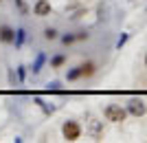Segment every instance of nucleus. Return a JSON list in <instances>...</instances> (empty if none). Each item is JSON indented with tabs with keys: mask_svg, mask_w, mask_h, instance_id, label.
<instances>
[{
	"mask_svg": "<svg viewBox=\"0 0 147 143\" xmlns=\"http://www.w3.org/2000/svg\"><path fill=\"white\" fill-rule=\"evenodd\" d=\"M103 117L108 119V121H112V123H121V121L127 119V110H125L121 104H110V106H105Z\"/></svg>",
	"mask_w": 147,
	"mask_h": 143,
	"instance_id": "nucleus-1",
	"label": "nucleus"
},
{
	"mask_svg": "<svg viewBox=\"0 0 147 143\" xmlns=\"http://www.w3.org/2000/svg\"><path fill=\"white\" fill-rule=\"evenodd\" d=\"M61 134H64L66 141H77V139L81 137V125L77 123V121H73V119H68V121H64V125H61Z\"/></svg>",
	"mask_w": 147,
	"mask_h": 143,
	"instance_id": "nucleus-2",
	"label": "nucleus"
},
{
	"mask_svg": "<svg viewBox=\"0 0 147 143\" xmlns=\"http://www.w3.org/2000/svg\"><path fill=\"white\" fill-rule=\"evenodd\" d=\"M127 115H132V117H143L147 112V106L143 104L141 99H132V101H127Z\"/></svg>",
	"mask_w": 147,
	"mask_h": 143,
	"instance_id": "nucleus-3",
	"label": "nucleus"
},
{
	"mask_svg": "<svg viewBox=\"0 0 147 143\" xmlns=\"http://www.w3.org/2000/svg\"><path fill=\"white\" fill-rule=\"evenodd\" d=\"M33 16H37V18L51 16V2L49 0H35V5H33Z\"/></svg>",
	"mask_w": 147,
	"mask_h": 143,
	"instance_id": "nucleus-4",
	"label": "nucleus"
},
{
	"mask_svg": "<svg viewBox=\"0 0 147 143\" xmlns=\"http://www.w3.org/2000/svg\"><path fill=\"white\" fill-rule=\"evenodd\" d=\"M16 40V29H11L9 24H2L0 26V42L2 44H13Z\"/></svg>",
	"mask_w": 147,
	"mask_h": 143,
	"instance_id": "nucleus-5",
	"label": "nucleus"
},
{
	"mask_svg": "<svg viewBox=\"0 0 147 143\" xmlns=\"http://www.w3.org/2000/svg\"><path fill=\"white\" fill-rule=\"evenodd\" d=\"M26 42V29H16V40H13V44H16V49H22Z\"/></svg>",
	"mask_w": 147,
	"mask_h": 143,
	"instance_id": "nucleus-6",
	"label": "nucleus"
},
{
	"mask_svg": "<svg viewBox=\"0 0 147 143\" xmlns=\"http://www.w3.org/2000/svg\"><path fill=\"white\" fill-rule=\"evenodd\" d=\"M94 73H97V64H94V62L81 64V77H92Z\"/></svg>",
	"mask_w": 147,
	"mask_h": 143,
	"instance_id": "nucleus-7",
	"label": "nucleus"
},
{
	"mask_svg": "<svg viewBox=\"0 0 147 143\" xmlns=\"http://www.w3.org/2000/svg\"><path fill=\"white\" fill-rule=\"evenodd\" d=\"M44 62H46V55H44V53H37L35 62H33V66H31V70H33V75H37V73H40V70H42Z\"/></svg>",
	"mask_w": 147,
	"mask_h": 143,
	"instance_id": "nucleus-8",
	"label": "nucleus"
},
{
	"mask_svg": "<svg viewBox=\"0 0 147 143\" xmlns=\"http://www.w3.org/2000/svg\"><path fill=\"white\" fill-rule=\"evenodd\" d=\"M66 79L68 81H77V79H81V66H75V68H70L66 73Z\"/></svg>",
	"mask_w": 147,
	"mask_h": 143,
	"instance_id": "nucleus-9",
	"label": "nucleus"
},
{
	"mask_svg": "<svg viewBox=\"0 0 147 143\" xmlns=\"http://www.w3.org/2000/svg\"><path fill=\"white\" fill-rule=\"evenodd\" d=\"M57 35H59V31H57L55 26H46L44 29V37L46 40H57Z\"/></svg>",
	"mask_w": 147,
	"mask_h": 143,
	"instance_id": "nucleus-10",
	"label": "nucleus"
},
{
	"mask_svg": "<svg viewBox=\"0 0 147 143\" xmlns=\"http://www.w3.org/2000/svg\"><path fill=\"white\" fill-rule=\"evenodd\" d=\"M64 62H66V57L64 55H57L51 60V68H59V66H64Z\"/></svg>",
	"mask_w": 147,
	"mask_h": 143,
	"instance_id": "nucleus-11",
	"label": "nucleus"
},
{
	"mask_svg": "<svg viewBox=\"0 0 147 143\" xmlns=\"http://www.w3.org/2000/svg\"><path fill=\"white\" fill-rule=\"evenodd\" d=\"M18 79H20V84H24V79H26V70H24V66H18Z\"/></svg>",
	"mask_w": 147,
	"mask_h": 143,
	"instance_id": "nucleus-12",
	"label": "nucleus"
},
{
	"mask_svg": "<svg viewBox=\"0 0 147 143\" xmlns=\"http://www.w3.org/2000/svg\"><path fill=\"white\" fill-rule=\"evenodd\" d=\"M75 40H77V35H64V37H61V42H64V44H73Z\"/></svg>",
	"mask_w": 147,
	"mask_h": 143,
	"instance_id": "nucleus-13",
	"label": "nucleus"
},
{
	"mask_svg": "<svg viewBox=\"0 0 147 143\" xmlns=\"http://www.w3.org/2000/svg\"><path fill=\"white\" fill-rule=\"evenodd\" d=\"M16 5H18L20 13H26V7H24V0H16Z\"/></svg>",
	"mask_w": 147,
	"mask_h": 143,
	"instance_id": "nucleus-14",
	"label": "nucleus"
},
{
	"mask_svg": "<svg viewBox=\"0 0 147 143\" xmlns=\"http://www.w3.org/2000/svg\"><path fill=\"white\" fill-rule=\"evenodd\" d=\"M145 66H147V55H145Z\"/></svg>",
	"mask_w": 147,
	"mask_h": 143,
	"instance_id": "nucleus-15",
	"label": "nucleus"
},
{
	"mask_svg": "<svg viewBox=\"0 0 147 143\" xmlns=\"http://www.w3.org/2000/svg\"><path fill=\"white\" fill-rule=\"evenodd\" d=\"M0 2H2V0H0Z\"/></svg>",
	"mask_w": 147,
	"mask_h": 143,
	"instance_id": "nucleus-16",
	"label": "nucleus"
}]
</instances>
